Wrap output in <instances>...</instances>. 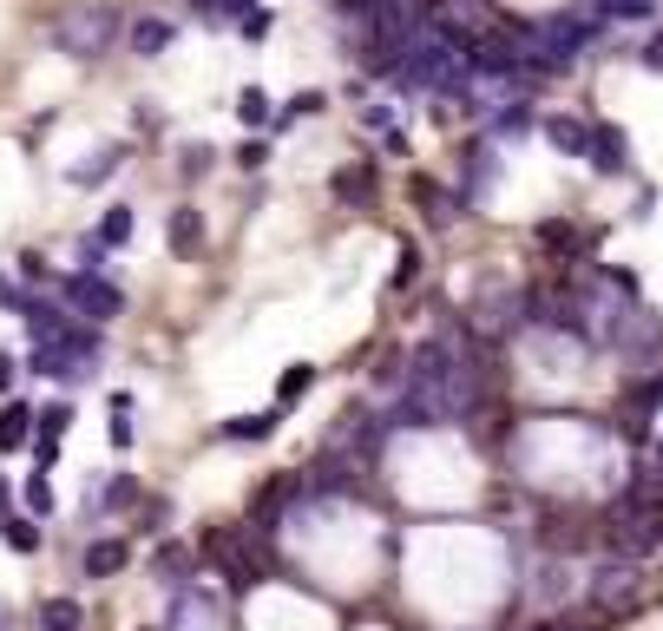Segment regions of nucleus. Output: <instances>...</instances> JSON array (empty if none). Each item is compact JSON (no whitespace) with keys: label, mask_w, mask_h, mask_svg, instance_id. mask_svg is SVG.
<instances>
[{"label":"nucleus","mask_w":663,"mask_h":631,"mask_svg":"<svg viewBox=\"0 0 663 631\" xmlns=\"http://www.w3.org/2000/svg\"><path fill=\"white\" fill-rule=\"evenodd\" d=\"M638 606H644V566L605 553V560L592 566V579H585V612H598V619H625V612H638Z\"/></svg>","instance_id":"nucleus-1"},{"label":"nucleus","mask_w":663,"mask_h":631,"mask_svg":"<svg viewBox=\"0 0 663 631\" xmlns=\"http://www.w3.org/2000/svg\"><path fill=\"white\" fill-rule=\"evenodd\" d=\"M112 40H118V7H105V0H79L53 20V46L72 59H99Z\"/></svg>","instance_id":"nucleus-2"},{"label":"nucleus","mask_w":663,"mask_h":631,"mask_svg":"<svg viewBox=\"0 0 663 631\" xmlns=\"http://www.w3.org/2000/svg\"><path fill=\"white\" fill-rule=\"evenodd\" d=\"M59 303L79 316V323H112L118 309H125V290L118 283H105V277H92V270H72V277H59Z\"/></svg>","instance_id":"nucleus-3"},{"label":"nucleus","mask_w":663,"mask_h":631,"mask_svg":"<svg viewBox=\"0 0 663 631\" xmlns=\"http://www.w3.org/2000/svg\"><path fill=\"white\" fill-rule=\"evenodd\" d=\"M296 494H302V474H270V481L250 494V520H243V527H250L256 540H270V533H276V520H283V507H289Z\"/></svg>","instance_id":"nucleus-4"},{"label":"nucleus","mask_w":663,"mask_h":631,"mask_svg":"<svg viewBox=\"0 0 663 631\" xmlns=\"http://www.w3.org/2000/svg\"><path fill=\"white\" fill-rule=\"evenodd\" d=\"M519 66H526V53L513 40H487V33L467 40V79H519Z\"/></svg>","instance_id":"nucleus-5"},{"label":"nucleus","mask_w":663,"mask_h":631,"mask_svg":"<svg viewBox=\"0 0 663 631\" xmlns=\"http://www.w3.org/2000/svg\"><path fill=\"white\" fill-rule=\"evenodd\" d=\"M217 619H224L217 593H204V586H178V593H171V612H164V631H217Z\"/></svg>","instance_id":"nucleus-6"},{"label":"nucleus","mask_w":663,"mask_h":631,"mask_svg":"<svg viewBox=\"0 0 663 631\" xmlns=\"http://www.w3.org/2000/svg\"><path fill=\"white\" fill-rule=\"evenodd\" d=\"M585 165H592L598 178H625V171H631V138H625V125L592 119V151H585Z\"/></svg>","instance_id":"nucleus-7"},{"label":"nucleus","mask_w":663,"mask_h":631,"mask_svg":"<svg viewBox=\"0 0 663 631\" xmlns=\"http://www.w3.org/2000/svg\"><path fill=\"white\" fill-rule=\"evenodd\" d=\"M533 237H539V250H552L559 263H579V257H592V244H598V237H585L572 217H546Z\"/></svg>","instance_id":"nucleus-8"},{"label":"nucleus","mask_w":663,"mask_h":631,"mask_svg":"<svg viewBox=\"0 0 663 631\" xmlns=\"http://www.w3.org/2000/svg\"><path fill=\"white\" fill-rule=\"evenodd\" d=\"M375 184H381V165H375V158H362V165H342V171L329 178V198H335V204H355V211H362V204L375 198Z\"/></svg>","instance_id":"nucleus-9"},{"label":"nucleus","mask_w":663,"mask_h":631,"mask_svg":"<svg viewBox=\"0 0 663 631\" xmlns=\"http://www.w3.org/2000/svg\"><path fill=\"white\" fill-rule=\"evenodd\" d=\"M539 132H546V145H552V151H565V158H585V151H592V125H585V119H572V112H546V119H539Z\"/></svg>","instance_id":"nucleus-10"},{"label":"nucleus","mask_w":663,"mask_h":631,"mask_svg":"<svg viewBox=\"0 0 663 631\" xmlns=\"http://www.w3.org/2000/svg\"><path fill=\"white\" fill-rule=\"evenodd\" d=\"M276 428H283V408H256V415H230V421H217V441L256 448V441H270Z\"/></svg>","instance_id":"nucleus-11"},{"label":"nucleus","mask_w":663,"mask_h":631,"mask_svg":"<svg viewBox=\"0 0 663 631\" xmlns=\"http://www.w3.org/2000/svg\"><path fill=\"white\" fill-rule=\"evenodd\" d=\"M164 244H171V257H197V250H204V217H197L191 204H178V211L164 217Z\"/></svg>","instance_id":"nucleus-12"},{"label":"nucleus","mask_w":663,"mask_h":631,"mask_svg":"<svg viewBox=\"0 0 663 631\" xmlns=\"http://www.w3.org/2000/svg\"><path fill=\"white\" fill-rule=\"evenodd\" d=\"M33 435H39V415H33L26 402H7V408H0V454L33 448Z\"/></svg>","instance_id":"nucleus-13"},{"label":"nucleus","mask_w":663,"mask_h":631,"mask_svg":"<svg viewBox=\"0 0 663 631\" xmlns=\"http://www.w3.org/2000/svg\"><path fill=\"white\" fill-rule=\"evenodd\" d=\"M151 566H158V579H164L171 593H178V586H197V579H191V573H197V553H191V547H178V540H164Z\"/></svg>","instance_id":"nucleus-14"},{"label":"nucleus","mask_w":663,"mask_h":631,"mask_svg":"<svg viewBox=\"0 0 663 631\" xmlns=\"http://www.w3.org/2000/svg\"><path fill=\"white\" fill-rule=\"evenodd\" d=\"M171 33H178L171 20H158V13H145V20H132V53H138V59H158V53L171 46Z\"/></svg>","instance_id":"nucleus-15"},{"label":"nucleus","mask_w":663,"mask_h":631,"mask_svg":"<svg viewBox=\"0 0 663 631\" xmlns=\"http://www.w3.org/2000/svg\"><path fill=\"white\" fill-rule=\"evenodd\" d=\"M125 507H138V481H132V474H112V481L99 487V500H85V520H92V514H125Z\"/></svg>","instance_id":"nucleus-16"},{"label":"nucleus","mask_w":663,"mask_h":631,"mask_svg":"<svg viewBox=\"0 0 663 631\" xmlns=\"http://www.w3.org/2000/svg\"><path fill=\"white\" fill-rule=\"evenodd\" d=\"M125 540H92L85 547V579H112V573H125Z\"/></svg>","instance_id":"nucleus-17"},{"label":"nucleus","mask_w":663,"mask_h":631,"mask_svg":"<svg viewBox=\"0 0 663 631\" xmlns=\"http://www.w3.org/2000/svg\"><path fill=\"white\" fill-rule=\"evenodd\" d=\"M533 593H539V606H559V599L572 593V566H565V560H546L539 579H533Z\"/></svg>","instance_id":"nucleus-18"},{"label":"nucleus","mask_w":663,"mask_h":631,"mask_svg":"<svg viewBox=\"0 0 663 631\" xmlns=\"http://www.w3.org/2000/svg\"><path fill=\"white\" fill-rule=\"evenodd\" d=\"M237 119H243L250 132L276 125V112H270V92H263V86H243V92H237Z\"/></svg>","instance_id":"nucleus-19"},{"label":"nucleus","mask_w":663,"mask_h":631,"mask_svg":"<svg viewBox=\"0 0 663 631\" xmlns=\"http://www.w3.org/2000/svg\"><path fill=\"white\" fill-rule=\"evenodd\" d=\"M118 165H125V145H105V151H99L92 165H79V171H72V184H79V191H92V184H105V178H112Z\"/></svg>","instance_id":"nucleus-20"},{"label":"nucleus","mask_w":663,"mask_h":631,"mask_svg":"<svg viewBox=\"0 0 663 631\" xmlns=\"http://www.w3.org/2000/svg\"><path fill=\"white\" fill-rule=\"evenodd\" d=\"M414 204H421V217H427V224H447L460 198H447L441 184H427V178H414Z\"/></svg>","instance_id":"nucleus-21"},{"label":"nucleus","mask_w":663,"mask_h":631,"mask_svg":"<svg viewBox=\"0 0 663 631\" xmlns=\"http://www.w3.org/2000/svg\"><path fill=\"white\" fill-rule=\"evenodd\" d=\"M79 626H85L79 599H39V631H79Z\"/></svg>","instance_id":"nucleus-22"},{"label":"nucleus","mask_w":663,"mask_h":631,"mask_svg":"<svg viewBox=\"0 0 663 631\" xmlns=\"http://www.w3.org/2000/svg\"><path fill=\"white\" fill-rule=\"evenodd\" d=\"M191 7H197V20H210V26H230V20L243 26V20L256 13V0H191Z\"/></svg>","instance_id":"nucleus-23"},{"label":"nucleus","mask_w":663,"mask_h":631,"mask_svg":"<svg viewBox=\"0 0 663 631\" xmlns=\"http://www.w3.org/2000/svg\"><path fill=\"white\" fill-rule=\"evenodd\" d=\"M132 224H138V217H132V204H112V211L99 217V244H105V250L132 244Z\"/></svg>","instance_id":"nucleus-24"},{"label":"nucleus","mask_w":663,"mask_h":631,"mask_svg":"<svg viewBox=\"0 0 663 631\" xmlns=\"http://www.w3.org/2000/svg\"><path fill=\"white\" fill-rule=\"evenodd\" d=\"M0 540H7L13 553H39V527H33V514H7V520H0Z\"/></svg>","instance_id":"nucleus-25"},{"label":"nucleus","mask_w":663,"mask_h":631,"mask_svg":"<svg viewBox=\"0 0 663 631\" xmlns=\"http://www.w3.org/2000/svg\"><path fill=\"white\" fill-rule=\"evenodd\" d=\"M533 125H539V119H533V105H519V99L493 112V138H519V132H533Z\"/></svg>","instance_id":"nucleus-26"},{"label":"nucleus","mask_w":663,"mask_h":631,"mask_svg":"<svg viewBox=\"0 0 663 631\" xmlns=\"http://www.w3.org/2000/svg\"><path fill=\"white\" fill-rule=\"evenodd\" d=\"M309 388H316V362H296V369H289V375L276 382V408H289V402H302Z\"/></svg>","instance_id":"nucleus-27"},{"label":"nucleus","mask_w":663,"mask_h":631,"mask_svg":"<svg viewBox=\"0 0 663 631\" xmlns=\"http://www.w3.org/2000/svg\"><path fill=\"white\" fill-rule=\"evenodd\" d=\"M105 435H112V448H118V454L132 448V395H125V388L112 395V421H105Z\"/></svg>","instance_id":"nucleus-28"},{"label":"nucleus","mask_w":663,"mask_h":631,"mask_svg":"<svg viewBox=\"0 0 663 631\" xmlns=\"http://www.w3.org/2000/svg\"><path fill=\"white\" fill-rule=\"evenodd\" d=\"M533 631H598V612H546L533 619Z\"/></svg>","instance_id":"nucleus-29"},{"label":"nucleus","mask_w":663,"mask_h":631,"mask_svg":"<svg viewBox=\"0 0 663 631\" xmlns=\"http://www.w3.org/2000/svg\"><path fill=\"white\" fill-rule=\"evenodd\" d=\"M316 112H329V92H316V86H309V92H296V99H289V112L276 119V132H283L289 119H316Z\"/></svg>","instance_id":"nucleus-30"},{"label":"nucleus","mask_w":663,"mask_h":631,"mask_svg":"<svg viewBox=\"0 0 663 631\" xmlns=\"http://www.w3.org/2000/svg\"><path fill=\"white\" fill-rule=\"evenodd\" d=\"M66 428H72V408H66V402H53V408H39V435H33V441H59Z\"/></svg>","instance_id":"nucleus-31"},{"label":"nucleus","mask_w":663,"mask_h":631,"mask_svg":"<svg viewBox=\"0 0 663 631\" xmlns=\"http://www.w3.org/2000/svg\"><path fill=\"white\" fill-rule=\"evenodd\" d=\"M26 514H33V520H46V514H53V481H46V474H33V481H26Z\"/></svg>","instance_id":"nucleus-32"},{"label":"nucleus","mask_w":663,"mask_h":631,"mask_svg":"<svg viewBox=\"0 0 663 631\" xmlns=\"http://www.w3.org/2000/svg\"><path fill=\"white\" fill-rule=\"evenodd\" d=\"M598 13H605V20H651V13H658V0H605Z\"/></svg>","instance_id":"nucleus-33"},{"label":"nucleus","mask_w":663,"mask_h":631,"mask_svg":"<svg viewBox=\"0 0 663 631\" xmlns=\"http://www.w3.org/2000/svg\"><path fill=\"white\" fill-rule=\"evenodd\" d=\"M210 158H217L210 145H184V151H178V165H184V178H204V171H210Z\"/></svg>","instance_id":"nucleus-34"},{"label":"nucleus","mask_w":663,"mask_h":631,"mask_svg":"<svg viewBox=\"0 0 663 631\" xmlns=\"http://www.w3.org/2000/svg\"><path fill=\"white\" fill-rule=\"evenodd\" d=\"M237 165H243V171H263V165H270V138H243V145H237Z\"/></svg>","instance_id":"nucleus-35"},{"label":"nucleus","mask_w":663,"mask_h":631,"mask_svg":"<svg viewBox=\"0 0 663 631\" xmlns=\"http://www.w3.org/2000/svg\"><path fill=\"white\" fill-rule=\"evenodd\" d=\"M638 66H644V72H663V26L644 40V46H638Z\"/></svg>","instance_id":"nucleus-36"},{"label":"nucleus","mask_w":663,"mask_h":631,"mask_svg":"<svg viewBox=\"0 0 663 631\" xmlns=\"http://www.w3.org/2000/svg\"><path fill=\"white\" fill-rule=\"evenodd\" d=\"M99 263H105V244H99V237H79V270L99 277Z\"/></svg>","instance_id":"nucleus-37"},{"label":"nucleus","mask_w":663,"mask_h":631,"mask_svg":"<svg viewBox=\"0 0 663 631\" xmlns=\"http://www.w3.org/2000/svg\"><path fill=\"white\" fill-rule=\"evenodd\" d=\"M362 125H368V132H395V105H368Z\"/></svg>","instance_id":"nucleus-38"},{"label":"nucleus","mask_w":663,"mask_h":631,"mask_svg":"<svg viewBox=\"0 0 663 631\" xmlns=\"http://www.w3.org/2000/svg\"><path fill=\"white\" fill-rule=\"evenodd\" d=\"M414 277H421V250H401V270H395V283H401V290H408V283H414Z\"/></svg>","instance_id":"nucleus-39"},{"label":"nucleus","mask_w":663,"mask_h":631,"mask_svg":"<svg viewBox=\"0 0 663 631\" xmlns=\"http://www.w3.org/2000/svg\"><path fill=\"white\" fill-rule=\"evenodd\" d=\"M651 211H658V184H644V191H638V204H631V217H638V224H644V217H651Z\"/></svg>","instance_id":"nucleus-40"},{"label":"nucleus","mask_w":663,"mask_h":631,"mask_svg":"<svg viewBox=\"0 0 663 631\" xmlns=\"http://www.w3.org/2000/svg\"><path fill=\"white\" fill-rule=\"evenodd\" d=\"M33 461H39V474H46V467L59 461V441H33Z\"/></svg>","instance_id":"nucleus-41"},{"label":"nucleus","mask_w":663,"mask_h":631,"mask_svg":"<svg viewBox=\"0 0 663 631\" xmlns=\"http://www.w3.org/2000/svg\"><path fill=\"white\" fill-rule=\"evenodd\" d=\"M20 303H26V296L13 290V277H0V309H20Z\"/></svg>","instance_id":"nucleus-42"},{"label":"nucleus","mask_w":663,"mask_h":631,"mask_svg":"<svg viewBox=\"0 0 663 631\" xmlns=\"http://www.w3.org/2000/svg\"><path fill=\"white\" fill-rule=\"evenodd\" d=\"M13 375H20V362H13V356H7V349H0V395H7V388H13Z\"/></svg>","instance_id":"nucleus-43"},{"label":"nucleus","mask_w":663,"mask_h":631,"mask_svg":"<svg viewBox=\"0 0 663 631\" xmlns=\"http://www.w3.org/2000/svg\"><path fill=\"white\" fill-rule=\"evenodd\" d=\"M7 500H13V487H7V474H0V520H7Z\"/></svg>","instance_id":"nucleus-44"},{"label":"nucleus","mask_w":663,"mask_h":631,"mask_svg":"<svg viewBox=\"0 0 663 631\" xmlns=\"http://www.w3.org/2000/svg\"><path fill=\"white\" fill-rule=\"evenodd\" d=\"M658 461H663V441H658Z\"/></svg>","instance_id":"nucleus-45"},{"label":"nucleus","mask_w":663,"mask_h":631,"mask_svg":"<svg viewBox=\"0 0 663 631\" xmlns=\"http://www.w3.org/2000/svg\"><path fill=\"white\" fill-rule=\"evenodd\" d=\"M585 7H592V0H585ZM598 7H605V0H598Z\"/></svg>","instance_id":"nucleus-46"}]
</instances>
